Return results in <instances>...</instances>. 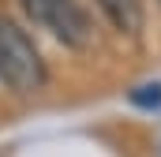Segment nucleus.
<instances>
[{
    "label": "nucleus",
    "mask_w": 161,
    "mask_h": 157,
    "mask_svg": "<svg viewBox=\"0 0 161 157\" xmlns=\"http://www.w3.org/2000/svg\"><path fill=\"white\" fill-rule=\"evenodd\" d=\"M131 101H135V105H146V109H150V105H161V82L139 86V90L131 94Z\"/></svg>",
    "instance_id": "obj_4"
},
{
    "label": "nucleus",
    "mask_w": 161,
    "mask_h": 157,
    "mask_svg": "<svg viewBox=\"0 0 161 157\" xmlns=\"http://www.w3.org/2000/svg\"><path fill=\"white\" fill-rule=\"evenodd\" d=\"M0 82L19 97H30L45 86V60L34 38L8 15H0Z\"/></svg>",
    "instance_id": "obj_1"
},
{
    "label": "nucleus",
    "mask_w": 161,
    "mask_h": 157,
    "mask_svg": "<svg viewBox=\"0 0 161 157\" xmlns=\"http://www.w3.org/2000/svg\"><path fill=\"white\" fill-rule=\"evenodd\" d=\"M97 8L120 34H139L142 30V0H97Z\"/></svg>",
    "instance_id": "obj_3"
},
{
    "label": "nucleus",
    "mask_w": 161,
    "mask_h": 157,
    "mask_svg": "<svg viewBox=\"0 0 161 157\" xmlns=\"http://www.w3.org/2000/svg\"><path fill=\"white\" fill-rule=\"evenodd\" d=\"M158 8H161V0H158Z\"/></svg>",
    "instance_id": "obj_5"
},
{
    "label": "nucleus",
    "mask_w": 161,
    "mask_h": 157,
    "mask_svg": "<svg viewBox=\"0 0 161 157\" xmlns=\"http://www.w3.org/2000/svg\"><path fill=\"white\" fill-rule=\"evenodd\" d=\"M23 8L41 30H49L68 49H86L94 38V23L79 0H23Z\"/></svg>",
    "instance_id": "obj_2"
}]
</instances>
